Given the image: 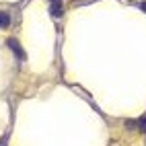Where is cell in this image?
Returning a JSON list of instances; mask_svg holds the SVG:
<instances>
[{"label": "cell", "instance_id": "7a4b0ae2", "mask_svg": "<svg viewBox=\"0 0 146 146\" xmlns=\"http://www.w3.org/2000/svg\"><path fill=\"white\" fill-rule=\"evenodd\" d=\"M8 25H11V17H8L6 13H0V27L6 29Z\"/></svg>", "mask_w": 146, "mask_h": 146}, {"label": "cell", "instance_id": "6da1fadb", "mask_svg": "<svg viewBox=\"0 0 146 146\" xmlns=\"http://www.w3.org/2000/svg\"><path fill=\"white\" fill-rule=\"evenodd\" d=\"M8 45L13 47V52L17 54V58H19V60H25V54H23V50H21V45H19L15 39H8Z\"/></svg>", "mask_w": 146, "mask_h": 146}, {"label": "cell", "instance_id": "277c9868", "mask_svg": "<svg viewBox=\"0 0 146 146\" xmlns=\"http://www.w3.org/2000/svg\"><path fill=\"white\" fill-rule=\"evenodd\" d=\"M138 130L140 132H146V115H142L140 121H138Z\"/></svg>", "mask_w": 146, "mask_h": 146}, {"label": "cell", "instance_id": "3957f363", "mask_svg": "<svg viewBox=\"0 0 146 146\" xmlns=\"http://www.w3.org/2000/svg\"><path fill=\"white\" fill-rule=\"evenodd\" d=\"M52 15H54V17H60V15H62L60 2H52Z\"/></svg>", "mask_w": 146, "mask_h": 146}]
</instances>
